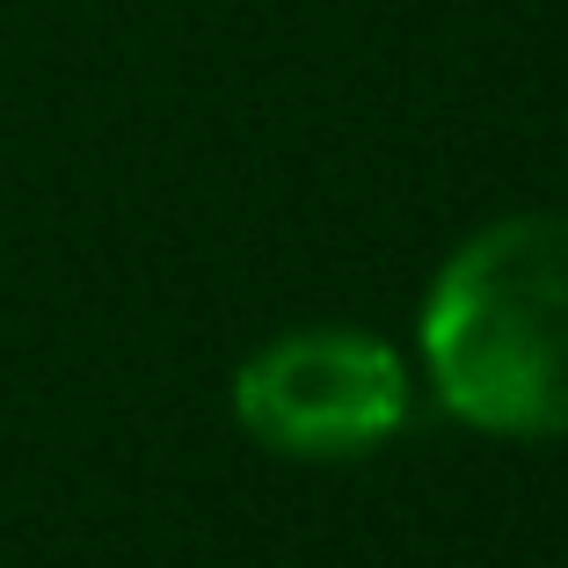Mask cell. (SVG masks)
<instances>
[{"instance_id":"2","label":"cell","mask_w":568,"mask_h":568,"mask_svg":"<svg viewBox=\"0 0 568 568\" xmlns=\"http://www.w3.org/2000/svg\"><path fill=\"white\" fill-rule=\"evenodd\" d=\"M234 416L255 445L292 459L379 452L408 416V372L379 335L300 328L255 351L234 379Z\"/></svg>"},{"instance_id":"1","label":"cell","mask_w":568,"mask_h":568,"mask_svg":"<svg viewBox=\"0 0 568 568\" xmlns=\"http://www.w3.org/2000/svg\"><path fill=\"white\" fill-rule=\"evenodd\" d=\"M445 408L496 437H568V212L496 219L423 306Z\"/></svg>"}]
</instances>
